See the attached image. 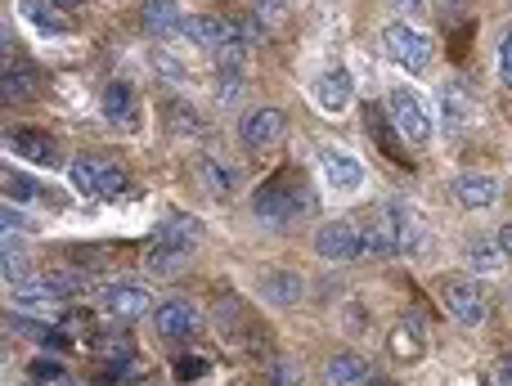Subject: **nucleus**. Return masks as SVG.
Instances as JSON below:
<instances>
[{
  "label": "nucleus",
  "instance_id": "nucleus-3",
  "mask_svg": "<svg viewBox=\"0 0 512 386\" xmlns=\"http://www.w3.org/2000/svg\"><path fill=\"white\" fill-rule=\"evenodd\" d=\"M382 50H387V59L405 72L432 68V36L418 32L414 23H387L382 27Z\"/></svg>",
  "mask_w": 512,
  "mask_h": 386
},
{
  "label": "nucleus",
  "instance_id": "nucleus-38",
  "mask_svg": "<svg viewBox=\"0 0 512 386\" xmlns=\"http://www.w3.org/2000/svg\"><path fill=\"white\" fill-rule=\"evenodd\" d=\"M495 382H499V386H512V355H504V360H499V369H495Z\"/></svg>",
  "mask_w": 512,
  "mask_h": 386
},
{
  "label": "nucleus",
  "instance_id": "nucleus-32",
  "mask_svg": "<svg viewBox=\"0 0 512 386\" xmlns=\"http://www.w3.org/2000/svg\"><path fill=\"white\" fill-rule=\"evenodd\" d=\"M499 81L512 90V27L504 32V41H499Z\"/></svg>",
  "mask_w": 512,
  "mask_h": 386
},
{
  "label": "nucleus",
  "instance_id": "nucleus-34",
  "mask_svg": "<svg viewBox=\"0 0 512 386\" xmlns=\"http://www.w3.org/2000/svg\"><path fill=\"white\" fill-rule=\"evenodd\" d=\"M99 351L104 355H131V333H104V342H99Z\"/></svg>",
  "mask_w": 512,
  "mask_h": 386
},
{
  "label": "nucleus",
  "instance_id": "nucleus-12",
  "mask_svg": "<svg viewBox=\"0 0 512 386\" xmlns=\"http://www.w3.org/2000/svg\"><path fill=\"white\" fill-rule=\"evenodd\" d=\"M283 122H288V117H283L279 108H252L239 122V140L248 144V149H270V144L283 140Z\"/></svg>",
  "mask_w": 512,
  "mask_h": 386
},
{
  "label": "nucleus",
  "instance_id": "nucleus-16",
  "mask_svg": "<svg viewBox=\"0 0 512 386\" xmlns=\"http://www.w3.org/2000/svg\"><path fill=\"white\" fill-rule=\"evenodd\" d=\"M198 185H203L207 198L221 202L234 193V185H239V171H234L221 153H207V158H198Z\"/></svg>",
  "mask_w": 512,
  "mask_h": 386
},
{
  "label": "nucleus",
  "instance_id": "nucleus-23",
  "mask_svg": "<svg viewBox=\"0 0 512 386\" xmlns=\"http://www.w3.org/2000/svg\"><path fill=\"white\" fill-rule=\"evenodd\" d=\"M185 256H189L185 247H171V243H162L158 238V243L144 252V270H149L153 279H171V274L185 270Z\"/></svg>",
  "mask_w": 512,
  "mask_h": 386
},
{
  "label": "nucleus",
  "instance_id": "nucleus-39",
  "mask_svg": "<svg viewBox=\"0 0 512 386\" xmlns=\"http://www.w3.org/2000/svg\"><path fill=\"white\" fill-rule=\"evenodd\" d=\"M495 243H499V247H504V256H512V225H499Z\"/></svg>",
  "mask_w": 512,
  "mask_h": 386
},
{
  "label": "nucleus",
  "instance_id": "nucleus-25",
  "mask_svg": "<svg viewBox=\"0 0 512 386\" xmlns=\"http://www.w3.org/2000/svg\"><path fill=\"white\" fill-rule=\"evenodd\" d=\"M391 126H396V122H387V117H382L378 108H369V135L382 144V149H387V158H391V162H400V167H409V158H405V144L396 140V131H391Z\"/></svg>",
  "mask_w": 512,
  "mask_h": 386
},
{
  "label": "nucleus",
  "instance_id": "nucleus-6",
  "mask_svg": "<svg viewBox=\"0 0 512 386\" xmlns=\"http://www.w3.org/2000/svg\"><path fill=\"white\" fill-rule=\"evenodd\" d=\"M387 113H391V122H396V131L405 135L409 144H427L432 140V108L423 104V99L414 95V90H391V99H387Z\"/></svg>",
  "mask_w": 512,
  "mask_h": 386
},
{
  "label": "nucleus",
  "instance_id": "nucleus-26",
  "mask_svg": "<svg viewBox=\"0 0 512 386\" xmlns=\"http://www.w3.org/2000/svg\"><path fill=\"white\" fill-rule=\"evenodd\" d=\"M504 247L499 243H472L468 247V265H472V274H499L504 270Z\"/></svg>",
  "mask_w": 512,
  "mask_h": 386
},
{
  "label": "nucleus",
  "instance_id": "nucleus-4",
  "mask_svg": "<svg viewBox=\"0 0 512 386\" xmlns=\"http://www.w3.org/2000/svg\"><path fill=\"white\" fill-rule=\"evenodd\" d=\"M315 252L333 265H346V261H360L364 256V229L355 220H324L315 229Z\"/></svg>",
  "mask_w": 512,
  "mask_h": 386
},
{
  "label": "nucleus",
  "instance_id": "nucleus-37",
  "mask_svg": "<svg viewBox=\"0 0 512 386\" xmlns=\"http://www.w3.org/2000/svg\"><path fill=\"white\" fill-rule=\"evenodd\" d=\"M391 5H396V14H427V0H391Z\"/></svg>",
  "mask_w": 512,
  "mask_h": 386
},
{
  "label": "nucleus",
  "instance_id": "nucleus-33",
  "mask_svg": "<svg viewBox=\"0 0 512 386\" xmlns=\"http://www.w3.org/2000/svg\"><path fill=\"white\" fill-rule=\"evenodd\" d=\"M207 373V360H194V355H185V360H176V378L180 382H194Z\"/></svg>",
  "mask_w": 512,
  "mask_h": 386
},
{
  "label": "nucleus",
  "instance_id": "nucleus-10",
  "mask_svg": "<svg viewBox=\"0 0 512 386\" xmlns=\"http://www.w3.org/2000/svg\"><path fill=\"white\" fill-rule=\"evenodd\" d=\"M450 193H454V202H459V207L486 211V207H495V202H499V180L486 176V171H463V176L450 180Z\"/></svg>",
  "mask_w": 512,
  "mask_h": 386
},
{
  "label": "nucleus",
  "instance_id": "nucleus-15",
  "mask_svg": "<svg viewBox=\"0 0 512 386\" xmlns=\"http://www.w3.org/2000/svg\"><path fill=\"white\" fill-rule=\"evenodd\" d=\"M441 108H445V126H450V131H468V126L477 122V99H472V90L463 86V81H445Z\"/></svg>",
  "mask_w": 512,
  "mask_h": 386
},
{
  "label": "nucleus",
  "instance_id": "nucleus-14",
  "mask_svg": "<svg viewBox=\"0 0 512 386\" xmlns=\"http://www.w3.org/2000/svg\"><path fill=\"white\" fill-rule=\"evenodd\" d=\"M153 328H158V337H167V342H185V337L198 333V310L185 306V301H167V306L153 310Z\"/></svg>",
  "mask_w": 512,
  "mask_h": 386
},
{
  "label": "nucleus",
  "instance_id": "nucleus-1",
  "mask_svg": "<svg viewBox=\"0 0 512 386\" xmlns=\"http://www.w3.org/2000/svg\"><path fill=\"white\" fill-rule=\"evenodd\" d=\"M418 247H423V220L414 211H405L400 202L373 207L369 229H364V256L391 261V256H414Z\"/></svg>",
  "mask_w": 512,
  "mask_h": 386
},
{
  "label": "nucleus",
  "instance_id": "nucleus-36",
  "mask_svg": "<svg viewBox=\"0 0 512 386\" xmlns=\"http://www.w3.org/2000/svg\"><path fill=\"white\" fill-rule=\"evenodd\" d=\"M23 229H27V220H23V216H18V211H14V207H5V234H9V238H14V234H23Z\"/></svg>",
  "mask_w": 512,
  "mask_h": 386
},
{
  "label": "nucleus",
  "instance_id": "nucleus-27",
  "mask_svg": "<svg viewBox=\"0 0 512 386\" xmlns=\"http://www.w3.org/2000/svg\"><path fill=\"white\" fill-rule=\"evenodd\" d=\"M41 283H45V288H50L59 301L86 297V292H90V279H81V274H68V270H54V274H45Z\"/></svg>",
  "mask_w": 512,
  "mask_h": 386
},
{
  "label": "nucleus",
  "instance_id": "nucleus-7",
  "mask_svg": "<svg viewBox=\"0 0 512 386\" xmlns=\"http://www.w3.org/2000/svg\"><path fill=\"white\" fill-rule=\"evenodd\" d=\"M441 306L450 310V319L454 324H463V328H477V324H486V297H481V288L472 279H445L441 283Z\"/></svg>",
  "mask_w": 512,
  "mask_h": 386
},
{
  "label": "nucleus",
  "instance_id": "nucleus-29",
  "mask_svg": "<svg viewBox=\"0 0 512 386\" xmlns=\"http://www.w3.org/2000/svg\"><path fill=\"white\" fill-rule=\"evenodd\" d=\"M5 279L9 283H32V270H27V256L23 252H14V238H5Z\"/></svg>",
  "mask_w": 512,
  "mask_h": 386
},
{
  "label": "nucleus",
  "instance_id": "nucleus-19",
  "mask_svg": "<svg viewBox=\"0 0 512 386\" xmlns=\"http://www.w3.org/2000/svg\"><path fill=\"white\" fill-rule=\"evenodd\" d=\"M369 360L364 355H355V351H342V355H333V360L324 364V382L328 386H369Z\"/></svg>",
  "mask_w": 512,
  "mask_h": 386
},
{
  "label": "nucleus",
  "instance_id": "nucleus-21",
  "mask_svg": "<svg viewBox=\"0 0 512 386\" xmlns=\"http://www.w3.org/2000/svg\"><path fill=\"white\" fill-rule=\"evenodd\" d=\"M104 117L113 126H135V90L126 86V81H113V86H104Z\"/></svg>",
  "mask_w": 512,
  "mask_h": 386
},
{
  "label": "nucleus",
  "instance_id": "nucleus-40",
  "mask_svg": "<svg viewBox=\"0 0 512 386\" xmlns=\"http://www.w3.org/2000/svg\"><path fill=\"white\" fill-rule=\"evenodd\" d=\"M54 5H59V9H77L81 0H54Z\"/></svg>",
  "mask_w": 512,
  "mask_h": 386
},
{
  "label": "nucleus",
  "instance_id": "nucleus-24",
  "mask_svg": "<svg viewBox=\"0 0 512 386\" xmlns=\"http://www.w3.org/2000/svg\"><path fill=\"white\" fill-rule=\"evenodd\" d=\"M18 14H23L27 23H36L41 32H50V36L68 32V23L59 18V5H54V0H18Z\"/></svg>",
  "mask_w": 512,
  "mask_h": 386
},
{
  "label": "nucleus",
  "instance_id": "nucleus-30",
  "mask_svg": "<svg viewBox=\"0 0 512 386\" xmlns=\"http://www.w3.org/2000/svg\"><path fill=\"white\" fill-rule=\"evenodd\" d=\"M5 189H9V198H18V202H32V198H41V189H36V180L18 176V171H5Z\"/></svg>",
  "mask_w": 512,
  "mask_h": 386
},
{
  "label": "nucleus",
  "instance_id": "nucleus-18",
  "mask_svg": "<svg viewBox=\"0 0 512 386\" xmlns=\"http://www.w3.org/2000/svg\"><path fill=\"white\" fill-rule=\"evenodd\" d=\"M256 292H261L270 306H297L306 283H301V274H292V270H270V274H261Z\"/></svg>",
  "mask_w": 512,
  "mask_h": 386
},
{
  "label": "nucleus",
  "instance_id": "nucleus-9",
  "mask_svg": "<svg viewBox=\"0 0 512 386\" xmlns=\"http://www.w3.org/2000/svg\"><path fill=\"white\" fill-rule=\"evenodd\" d=\"M99 301H104L108 315L126 319V324L153 310V297H149V288H144V283H108V288L99 292Z\"/></svg>",
  "mask_w": 512,
  "mask_h": 386
},
{
  "label": "nucleus",
  "instance_id": "nucleus-22",
  "mask_svg": "<svg viewBox=\"0 0 512 386\" xmlns=\"http://www.w3.org/2000/svg\"><path fill=\"white\" fill-rule=\"evenodd\" d=\"M158 238H162V243L185 247V252H189V247L203 238V220H198V216H185V211H176V216H167V220L158 225Z\"/></svg>",
  "mask_w": 512,
  "mask_h": 386
},
{
  "label": "nucleus",
  "instance_id": "nucleus-11",
  "mask_svg": "<svg viewBox=\"0 0 512 386\" xmlns=\"http://www.w3.org/2000/svg\"><path fill=\"white\" fill-rule=\"evenodd\" d=\"M319 167H324L328 185H333L337 193H355L364 185V167L360 158H355L351 149H337V144H328L324 153H319Z\"/></svg>",
  "mask_w": 512,
  "mask_h": 386
},
{
  "label": "nucleus",
  "instance_id": "nucleus-35",
  "mask_svg": "<svg viewBox=\"0 0 512 386\" xmlns=\"http://www.w3.org/2000/svg\"><path fill=\"white\" fill-rule=\"evenodd\" d=\"M288 9V0H256V14L261 18H279Z\"/></svg>",
  "mask_w": 512,
  "mask_h": 386
},
{
  "label": "nucleus",
  "instance_id": "nucleus-13",
  "mask_svg": "<svg viewBox=\"0 0 512 386\" xmlns=\"http://www.w3.org/2000/svg\"><path fill=\"white\" fill-rule=\"evenodd\" d=\"M5 149L9 153H18L23 162H32V167H59V144L50 140V135H41V131H9L5 135Z\"/></svg>",
  "mask_w": 512,
  "mask_h": 386
},
{
  "label": "nucleus",
  "instance_id": "nucleus-17",
  "mask_svg": "<svg viewBox=\"0 0 512 386\" xmlns=\"http://www.w3.org/2000/svg\"><path fill=\"white\" fill-rule=\"evenodd\" d=\"M315 99H319V108H324V113H342V108L355 99L351 72H342V68L319 72V81H315Z\"/></svg>",
  "mask_w": 512,
  "mask_h": 386
},
{
  "label": "nucleus",
  "instance_id": "nucleus-20",
  "mask_svg": "<svg viewBox=\"0 0 512 386\" xmlns=\"http://www.w3.org/2000/svg\"><path fill=\"white\" fill-rule=\"evenodd\" d=\"M180 27H185V14L176 0H144V32L149 36H176Z\"/></svg>",
  "mask_w": 512,
  "mask_h": 386
},
{
  "label": "nucleus",
  "instance_id": "nucleus-2",
  "mask_svg": "<svg viewBox=\"0 0 512 386\" xmlns=\"http://www.w3.org/2000/svg\"><path fill=\"white\" fill-rule=\"evenodd\" d=\"M252 211L265 229H292L315 211V193H310V185H297L292 176H274L252 193Z\"/></svg>",
  "mask_w": 512,
  "mask_h": 386
},
{
  "label": "nucleus",
  "instance_id": "nucleus-8",
  "mask_svg": "<svg viewBox=\"0 0 512 386\" xmlns=\"http://www.w3.org/2000/svg\"><path fill=\"white\" fill-rule=\"evenodd\" d=\"M180 32H185L198 50H212V54L239 45V23H225V18H216V14H185Z\"/></svg>",
  "mask_w": 512,
  "mask_h": 386
},
{
  "label": "nucleus",
  "instance_id": "nucleus-28",
  "mask_svg": "<svg viewBox=\"0 0 512 386\" xmlns=\"http://www.w3.org/2000/svg\"><path fill=\"white\" fill-rule=\"evenodd\" d=\"M36 90L32 68H14V59H5V99H27Z\"/></svg>",
  "mask_w": 512,
  "mask_h": 386
},
{
  "label": "nucleus",
  "instance_id": "nucleus-5",
  "mask_svg": "<svg viewBox=\"0 0 512 386\" xmlns=\"http://www.w3.org/2000/svg\"><path fill=\"white\" fill-rule=\"evenodd\" d=\"M68 176L86 198H104V193H117L126 185L122 167H117L113 158H99V153H81V158L68 167Z\"/></svg>",
  "mask_w": 512,
  "mask_h": 386
},
{
  "label": "nucleus",
  "instance_id": "nucleus-31",
  "mask_svg": "<svg viewBox=\"0 0 512 386\" xmlns=\"http://www.w3.org/2000/svg\"><path fill=\"white\" fill-rule=\"evenodd\" d=\"M391 351H396V360H418V351H423V342H409V328H396V337H391Z\"/></svg>",
  "mask_w": 512,
  "mask_h": 386
}]
</instances>
